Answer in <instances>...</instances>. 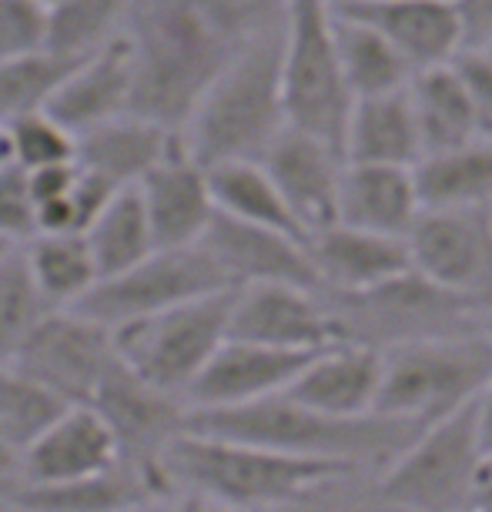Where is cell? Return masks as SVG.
I'll return each mask as SVG.
<instances>
[{
  "mask_svg": "<svg viewBox=\"0 0 492 512\" xmlns=\"http://www.w3.org/2000/svg\"><path fill=\"white\" fill-rule=\"evenodd\" d=\"M88 405L111 429L121 462L164 476V449L185 432L188 422V405L181 395H171L158 389V385L144 382L141 375H134L118 359Z\"/></svg>",
  "mask_w": 492,
  "mask_h": 512,
  "instance_id": "cell-13",
  "label": "cell"
},
{
  "mask_svg": "<svg viewBox=\"0 0 492 512\" xmlns=\"http://www.w3.org/2000/svg\"><path fill=\"white\" fill-rule=\"evenodd\" d=\"M188 4L235 51L278 34L288 17V0H188Z\"/></svg>",
  "mask_w": 492,
  "mask_h": 512,
  "instance_id": "cell-38",
  "label": "cell"
},
{
  "mask_svg": "<svg viewBox=\"0 0 492 512\" xmlns=\"http://www.w3.org/2000/svg\"><path fill=\"white\" fill-rule=\"evenodd\" d=\"M412 178L422 208H492V141L422 154Z\"/></svg>",
  "mask_w": 492,
  "mask_h": 512,
  "instance_id": "cell-29",
  "label": "cell"
},
{
  "mask_svg": "<svg viewBox=\"0 0 492 512\" xmlns=\"http://www.w3.org/2000/svg\"><path fill=\"white\" fill-rule=\"evenodd\" d=\"M121 34L131 51L128 114L181 134L235 47L221 41L188 0H134Z\"/></svg>",
  "mask_w": 492,
  "mask_h": 512,
  "instance_id": "cell-2",
  "label": "cell"
},
{
  "mask_svg": "<svg viewBox=\"0 0 492 512\" xmlns=\"http://www.w3.org/2000/svg\"><path fill=\"white\" fill-rule=\"evenodd\" d=\"M0 158H4V128H0Z\"/></svg>",
  "mask_w": 492,
  "mask_h": 512,
  "instance_id": "cell-48",
  "label": "cell"
},
{
  "mask_svg": "<svg viewBox=\"0 0 492 512\" xmlns=\"http://www.w3.org/2000/svg\"><path fill=\"white\" fill-rule=\"evenodd\" d=\"M305 248L318 278V292H362L412 268L405 238L352 228L342 221L308 235Z\"/></svg>",
  "mask_w": 492,
  "mask_h": 512,
  "instance_id": "cell-21",
  "label": "cell"
},
{
  "mask_svg": "<svg viewBox=\"0 0 492 512\" xmlns=\"http://www.w3.org/2000/svg\"><path fill=\"white\" fill-rule=\"evenodd\" d=\"M37 235V208L31 181L21 164L0 158V241L24 245Z\"/></svg>",
  "mask_w": 492,
  "mask_h": 512,
  "instance_id": "cell-40",
  "label": "cell"
},
{
  "mask_svg": "<svg viewBox=\"0 0 492 512\" xmlns=\"http://www.w3.org/2000/svg\"><path fill=\"white\" fill-rule=\"evenodd\" d=\"M335 342L392 349L442 335L492 332V302L419 275L416 268L362 292H322Z\"/></svg>",
  "mask_w": 492,
  "mask_h": 512,
  "instance_id": "cell-5",
  "label": "cell"
},
{
  "mask_svg": "<svg viewBox=\"0 0 492 512\" xmlns=\"http://www.w3.org/2000/svg\"><path fill=\"white\" fill-rule=\"evenodd\" d=\"M118 362L114 332L77 308H51L24 338L14 362L71 405H88Z\"/></svg>",
  "mask_w": 492,
  "mask_h": 512,
  "instance_id": "cell-11",
  "label": "cell"
},
{
  "mask_svg": "<svg viewBox=\"0 0 492 512\" xmlns=\"http://www.w3.org/2000/svg\"><path fill=\"white\" fill-rule=\"evenodd\" d=\"M178 141V131L144 121L138 114H118V118L77 134L74 164L114 188H134Z\"/></svg>",
  "mask_w": 492,
  "mask_h": 512,
  "instance_id": "cell-25",
  "label": "cell"
},
{
  "mask_svg": "<svg viewBox=\"0 0 492 512\" xmlns=\"http://www.w3.org/2000/svg\"><path fill=\"white\" fill-rule=\"evenodd\" d=\"M419 211L422 205L412 168L345 161L335 221L365 231H379V235L405 238L412 221L419 218Z\"/></svg>",
  "mask_w": 492,
  "mask_h": 512,
  "instance_id": "cell-26",
  "label": "cell"
},
{
  "mask_svg": "<svg viewBox=\"0 0 492 512\" xmlns=\"http://www.w3.org/2000/svg\"><path fill=\"white\" fill-rule=\"evenodd\" d=\"M476 429H479V446L482 452H492V375L476 395Z\"/></svg>",
  "mask_w": 492,
  "mask_h": 512,
  "instance_id": "cell-45",
  "label": "cell"
},
{
  "mask_svg": "<svg viewBox=\"0 0 492 512\" xmlns=\"http://www.w3.org/2000/svg\"><path fill=\"white\" fill-rule=\"evenodd\" d=\"M114 462H118V446L101 415L91 405H71L41 439L21 452L14 482L51 486V482L94 476Z\"/></svg>",
  "mask_w": 492,
  "mask_h": 512,
  "instance_id": "cell-22",
  "label": "cell"
},
{
  "mask_svg": "<svg viewBox=\"0 0 492 512\" xmlns=\"http://www.w3.org/2000/svg\"><path fill=\"white\" fill-rule=\"evenodd\" d=\"M31 272L37 292L51 308H74L101 282L98 265L84 235H54L37 231L31 241L17 245Z\"/></svg>",
  "mask_w": 492,
  "mask_h": 512,
  "instance_id": "cell-31",
  "label": "cell"
},
{
  "mask_svg": "<svg viewBox=\"0 0 492 512\" xmlns=\"http://www.w3.org/2000/svg\"><path fill=\"white\" fill-rule=\"evenodd\" d=\"M168 492L171 482L158 472L118 459L94 476L71 482H51V486L11 482L0 492V506L7 512H141Z\"/></svg>",
  "mask_w": 492,
  "mask_h": 512,
  "instance_id": "cell-19",
  "label": "cell"
},
{
  "mask_svg": "<svg viewBox=\"0 0 492 512\" xmlns=\"http://www.w3.org/2000/svg\"><path fill=\"white\" fill-rule=\"evenodd\" d=\"M84 241H88L101 278L124 272V268H131L134 262H141L148 251L158 248L154 245L138 188L114 191L108 205L101 208V215L84 231Z\"/></svg>",
  "mask_w": 492,
  "mask_h": 512,
  "instance_id": "cell-34",
  "label": "cell"
},
{
  "mask_svg": "<svg viewBox=\"0 0 492 512\" xmlns=\"http://www.w3.org/2000/svg\"><path fill=\"white\" fill-rule=\"evenodd\" d=\"M405 248L419 275L492 302V208H422Z\"/></svg>",
  "mask_w": 492,
  "mask_h": 512,
  "instance_id": "cell-12",
  "label": "cell"
},
{
  "mask_svg": "<svg viewBox=\"0 0 492 512\" xmlns=\"http://www.w3.org/2000/svg\"><path fill=\"white\" fill-rule=\"evenodd\" d=\"M141 512H148V509H141Z\"/></svg>",
  "mask_w": 492,
  "mask_h": 512,
  "instance_id": "cell-52",
  "label": "cell"
},
{
  "mask_svg": "<svg viewBox=\"0 0 492 512\" xmlns=\"http://www.w3.org/2000/svg\"><path fill=\"white\" fill-rule=\"evenodd\" d=\"M258 161L275 181L278 195L292 211L298 228L305 231V238L315 235L318 228L335 225L339 181L345 168V158L335 144L285 124Z\"/></svg>",
  "mask_w": 492,
  "mask_h": 512,
  "instance_id": "cell-15",
  "label": "cell"
},
{
  "mask_svg": "<svg viewBox=\"0 0 492 512\" xmlns=\"http://www.w3.org/2000/svg\"><path fill=\"white\" fill-rule=\"evenodd\" d=\"M7 248H14V245H7V241H0V258H4V251H7Z\"/></svg>",
  "mask_w": 492,
  "mask_h": 512,
  "instance_id": "cell-49",
  "label": "cell"
},
{
  "mask_svg": "<svg viewBox=\"0 0 492 512\" xmlns=\"http://www.w3.org/2000/svg\"><path fill=\"white\" fill-rule=\"evenodd\" d=\"M51 312L24 265L21 248H7L0 258V369L14 362L31 328Z\"/></svg>",
  "mask_w": 492,
  "mask_h": 512,
  "instance_id": "cell-37",
  "label": "cell"
},
{
  "mask_svg": "<svg viewBox=\"0 0 492 512\" xmlns=\"http://www.w3.org/2000/svg\"><path fill=\"white\" fill-rule=\"evenodd\" d=\"M44 7H54V4H61V0H41Z\"/></svg>",
  "mask_w": 492,
  "mask_h": 512,
  "instance_id": "cell-50",
  "label": "cell"
},
{
  "mask_svg": "<svg viewBox=\"0 0 492 512\" xmlns=\"http://www.w3.org/2000/svg\"><path fill=\"white\" fill-rule=\"evenodd\" d=\"M452 4H459V0H452Z\"/></svg>",
  "mask_w": 492,
  "mask_h": 512,
  "instance_id": "cell-51",
  "label": "cell"
},
{
  "mask_svg": "<svg viewBox=\"0 0 492 512\" xmlns=\"http://www.w3.org/2000/svg\"><path fill=\"white\" fill-rule=\"evenodd\" d=\"M71 409L61 395L44 382L31 379L17 365L0 369V436L17 452H24L34 439H41L61 415Z\"/></svg>",
  "mask_w": 492,
  "mask_h": 512,
  "instance_id": "cell-35",
  "label": "cell"
},
{
  "mask_svg": "<svg viewBox=\"0 0 492 512\" xmlns=\"http://www.w3.org/2000/svg\"><path fill=\"white\" fill-rule=\"evenodd\" d=\"M201 245L218 268L225 272L231 288L241 285H265V282H282V285H302L315 288L318 278L308 258L305 238L285 235V231L265 228V225H248V221L218 215L211 218V225L201 235Z\"/></svg>",
  "mask_w": 492,
  "mask_h": 512,
  "instance_id": "cell-16",
  "label": "cell"
},
{
  "mask_svg": "<svg viewBox=\"0 0 492 512\" xmlns=\"http://www.w3.org/2000/svg\"><path fill=\"white\" fill-rule=\"evenodd\" d=\"M479 47H482V51H486V54L492 57V37H489V41H486V44H479Z\"/></svg>",
  "mask_w": 492,
  "mask_h": 512,
  "instance_id": "cell-47",
  "label": "cell"
},
{
  "mask_svg": "<svg viewBox=\"0 0 492 512\" xmlns=\"http://www.w3.org/2000/svg\"><path fill=\"white\" fill-rule=\"evenodd\" d=\"M382 352L369 345L332 342L318 349L288 385V395L328 415H369L379 405Z\"/></svg>",
  "mask_w": 492,
  "mask_h": 512,
  "instance_id": "cell-23",
  "label": "cell"
},
{
  "mask_svg": "<svg viewBox=\"0 0 492 512\" xmlns=\"http://www.w3.org/2000/svg\"><path fill=\"white\" fill-rule=\"evenodd\" d=\"M128 98H131V51L124 34H118L74 64V71L54 91L51 104H47V114L77 138V134L94 128V124L128 114Z\"/></svg>",
  "mask_w": 492,
  "mask_h": 512,
  "instance_id": "cell-24",
  "label": "cell"
},
{
  "mask_svg": "<svg viewBox=\"0 0 492 512\" xmlns=\"http://www.w3.org/2000/svg\"><path fill=\"white\" fill-rule=\"evenodd\" d=\"M332 11L379 31L412 71L449 64L466 47L459 4L452 0H328Z\"/></svg>",
  "mask_w": 492,
  "mask_h": 512,
  "instance_id": "cell-17",
  "label": "cell"
},
{
  "mask_svg": "<svg viewBox=\"0 0 492 512\" xmlns=\"http://www.w3.org/2000/svg\"><path fill=\"white\" fill-rule=\"evenodd\" d=\"M211 198H215L218 215L248 221V225H265L285 235L305 238L292 211L278 195L275 181L268 178L262 161H221L208 168Z\"/></svg>",
  "mask_w": 492,
  "mask_h": 512,
  "instance_id": "cell-32",
  "label": "cell"
},
{
  "mask_svg": "<svg viewBox=\"0 0 492 512\" xmlns=\"http://www.w3.org/2000/svg\"><path fill=\"white\" fill-rule=\"evenodd\" d=\"M405 98L416 118L422 154L459 148V144L482 138L476 111L452 61L412 74V81L405 84Z\"/></svg>",
  "mask_w": 492,
  "mask_h": 512,
  "instance_id": "cell-28",
  "label": "cell"
},
{
  "mask_svg": "<svg viewBox=\"0 0 492 512\" xmlns=\"http://www.w3.org/2000/svg\"><path fill=\"white\" fill-rule=\"evenodd\" d=\"M469 512H492V452H482L476 476H472Z\"/></svg>",
  "mask_w": 492,
  "mask_h": 512,
  "instance_id": "cell-44",
  "label": "cell"
},
{
  "mask_svg": "<svg viewBox=\"0 0 492 512\" xmlns=\"http://www.w3.org/2000/svg\"><path fill=\"white\" fill-rule=\"evenodd\" d=\"M282 101L288 128L342 151L352 94L345 88L328 0H288L282 27Z\"/></svg>",
  "mask_w": 492,
  "mask_h": 512,
  "instance_id": "cell-7",
  "label": "cell"
},
{
  "mask_svg": "<svg viewBox=\"0 0 492 512\" xmlns=\"http://www.w3.org/2000/svg\"><path fill=\"white\" fill-rule=\"evenodd\" d=\"M161 469L171 489L185 486L231 512L292 506L355 472L349 462L288 456L252 442L215 439L188 429L164 449Z\"/></svg>",
  "mask_w": 492,
  "mask_h": 512,
  "instance_id": "cell-3",
  "label": "cell"
},
{
  "mask_svg": "<svg viewBox=\"0 0 492 512\" xmlns=\"http://www.w3.org/2000/svg\"><path fill=\"white\" fill-rule=\"evenodd\" d=\"M17 466H21V452L0 436V492L17 479Z\"/></svg>",
  "mask_w": 492,
  "mask_h": 512,
  "instance_id": "cell-46",
  "label": "cell"
},
{
  "mask_svg": "<svg viewBox=\"0 0 492 512\" xmlns=\"http://www.w3.org/2000/svg\"><path fill=\"white\" fill-rule=\"evenodd\" d=\"M285 124L278 31L231 54L185 121L181 141L205 168L221 161H258Z\"/></svg>",
  "mask_w": 492,
  "mask_h": 512,
  "instance_id": "cell-4",
  "label": "cell"
},
{
  "mask_svg": "<svg viewBox=\"0 0 492 512\" xmlns=\"http://www.w3.org/2000/svg\"><path fill=\"white\" fill-rule=\"evenodd\" d=\"M134 188L158 248L198 245L215 218L208 168L191 158L185 141H178Z\"/></svg>",
  "mask_w": 492,
  "mask_h": 512,
  "instance_id": "cell-20",
  "label": "cell"
},
{
  "mask_svg": "<svg viewBox=\"0 0 492 512\" xmlns=\"http://www.w3.org/2000/svg\"><path fill=\"white\" fill-rule=\"evenodd\" d=\"M482 459L476 399L429 422L382 469L379 496L402 512H466Z\"/></svg>",
  "mask_w": 492,
  "mask_h": 512,
  "instance_id": "cell-9",
  "label": "cell"
},
{
  "mask_svg": "<svg viewBox=\"0 0 492 512\" xmlns=\"http://www.w3.org/2000/svg\"><path fill=\"white\" fill-rule=\"evenodd\" d=\"M4 158L21 164L24 171L67 164L74 161V134L47 111L27 114L4 128Z\"/></svg>",
  "mask_w": 492,
  "mask_h": 512,
  "instance_id": "cell-39",
  "label": "cell"
},
{
  "mask_svg": "<svg viewBox=\"0 0 492 512\" xmlns=\"http://www.w3.org/2000/svg\"><path fill=\"white\" fill-rule=\"evenodd\" d=\"M332 31H335V47H339L345 88H349L352 101L372 98V94L402 91L412 81V74H416L412 64L379 31H372L369 24L332 11Z\"/></svg>",
  "mask_w": 492,
  "mask_h": 512,
  "instance_id": "cell-30",
  "label": "cell"
},
{
  "mask_svg": "<svg viewBox=\"0 0 492 512\" xmlns=\"http://www.w3.org/2000/svg\"><path fill=\"white\" fill-rule=\"evenodd\" d=\"M231 295L235 288H225L111 328L118 359L144 382L185 399L188 385L228 338Z\"/></svg>",
  "mask_w": 492,
  "mask_h": 512,
  "instance_id": "cell-8",
  "label": "cell"
},
{
  "mask_svg": "<svg viewBox=\"0 0 492 512\" xmlns=\"http://www.w3.org/2000/svg\"><path fill=\"white\" fill-rule=\"evenodd\" d=\"M466 512H469V509H466Z\"/></svg>",
  "mask_w": 492,
  "mask_h": 512,
  "instance_id": "cell-53",
  "label": "cell"
},
{
  "mask_svg": "<svg viewBox=\"0 0 492 512\" xmlns=\"http://www.w3.org/2000/svg\"><path fill=\"white\" fill-rule=\"evenodd\" d=\"M185 429L215 439L252 442L288 456L385 469L426 425L382 412L328 415L295 402L288 392H275L231 409H188Z\"/></svg>",
  "mask_w": 492,
  "mask_h": 512,
  "instance_id": "cell-1",
  "label": "cell"
},
{
  "mask_svg": "<svg viewBox=\"0 0 492 512\" xmlns=\"http://www.w3.org/2000/svg\"><path fill=\"white\" fill-rule=\"evenodd\" d=\"M228 338L272 349L318 352L335 342L322 292L302 285H241L231 295Z\"/></svg>",
  "mask_w": 492,
  "mask_h": 512,
  "instance_id": "cell-14",
  "label": "cell"
},
{
  "mask_svg": "<svg viewBox=\"0 0 492 512\" xmlns=\"http://www.w3.org/2000/svg\"><path fill=\"white\" fill-rule=\"evenodd\" d=\"M492 375V332L442 335L382 352V389L375 412L436 422L472 402Z\"/></svg>",
  "mask_w": 492,
  "mask_h": 512,
  "instance_id": "cell-6",
  "label": "cell"
},
{
  "mask_svg": "<svg viewBox=\"0 0 492 512\" xmlns=\"http://www.w3.org/2000/svg\"><path fill=\"white\" fill-rule=\"evenodd\" d=\"M47 41V7L41 0H0V57L34 51Z\"/></svg>",
  "mask_w": 492,
  "mask_h": 512,
  "instance_id": "cell-41",
  "label": "cell"
},
{
  "mask_svg": "<svg viewBox=\"0 0 492 512\" xmlns=\"http://www.w3.org/2000/svg\"><path fill=\"white\" fill-rule=\"evenodd\" d=\"M134 0H61L47 7V47L88 54L124 31Z\"/></svg>",
  "mask_w": 492,
  "mask_h": 512,
  "instance_id": "cell-36",
  "label": "cell"
},
{
  "mask_svg": "<svg viewBox=\"0 0 492 512\" xmlns=\"http://www.w3.org/2000/svg\"><path fill=\"white\" fill-rule=\"evenodd\" d=\"M225 288H231V282L198 241V245L148 251L131 268L101 278L74 308L94 322L118 328L131 318L164 312V308L195 302Z\"/></svg>",
  "mask_w": 492,
  "mask_h": 512,
  "instance_id": "cell-10",
  "label": "cell"
},
{
  "mask_svg": "<svg viewBox=\"0 0 492 512\" xmlns=\"http://www.w3.org/2000/svg\"><path fill=\"white\" fill-rule=\"evenodd\" d=\"M466 47H479L492 37V0H459Z\"/></svg>",
  "mask_w": 492,
  "mask_h": 512,
  "instance_id": "cell-43",
  "label": "cell"
},
{
  "mask_svg": "<svg viewBox=\"0 0 492 512\" xmlns=\"http://www.w3.org/2000/svg\"><path fill=\"white\" fill-rule=\"evenodd\" d=\"M315 352L272 349V345L225 338L198 379L188 385V409H231L285 392Z\"/></svg>",
  "mask_w": 492,
  "mask_h": 512,
  "instance_id": "cell-18",
  "label": "cell"
},
{
  "mask_svg": "<svg viewBox=\"0 0 492 512\" xmlns=\"http://www.w3.org/2000/svg\"><path fill=\"white\" fill-rule=\"evenodd\" d=\"M84 54H64L54 47H34L11 57H0V128L17 118L47 111L54 91L74 71Z\"/></svg>",
  "mask_w": 492,
  "mask_h": 512,
  "instance_id": "cell-33",
  "label": "cell"
},
{
  "mask_svg": "<svg viewBox=\"0 0 492 512\" xmlns=\"http://www.w3.org/2000/svg\"><path fill=\"white\" fill-rule=\"evenodd\" d=\"M342 158L352 164H392V168H412L422 158L405 88L352 101L342 131Z\"/></svg>",
  "mask_w": 492,
  "mask_h": 512,
  "instance_id": "cell-27",
  "label": "cell"
},
{
  "mask_svg": "<svg viewBox=\"0 0 492 512\" xmlns=\"http://www.w3.org/2000/svg\"><path fill=\"white\" fill-rule=\"evenodd\" d=\"M452 67H456L462 88H466L472 101L479 134L486 141H492V57L482 51V47H462V51L452 57Z\"/></svg>",
  "mask_w": 492,
  "mask_h": 512,
  "instance_id": "cell-42",
  "label": "cell"
}]
</instances>
